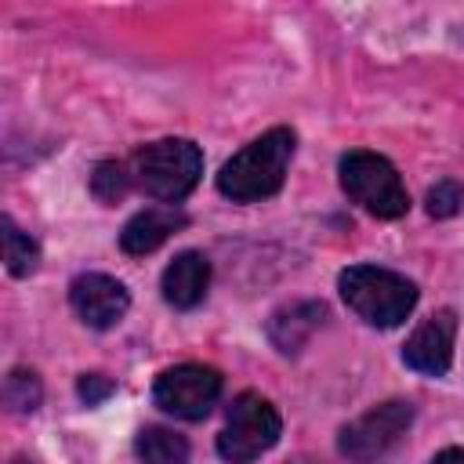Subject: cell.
<instances>
[{
	"label": "cell",
	"mask_w": 464,
	"mask_h": 464,
	"mask_svg": "<svg viewBox=\"0 0 464 464\" xmlns=\"http://www.w3.org/2000/svg\"><path fill=\"white\" fill-rule=\"evenodd\" d=\"M410 424H413V402L388 399L366 410L362 417H355L352 424H344L337 435V450L352 464H377L410 431Z\"/></svg>",
	"instance_id": "6"
},
{
	"label": "cell",
	"mask_w": 464,
	"mask_h": 464,
	"mask_svg": "<svg viewBox=\"0 0 464 464\" xmlns=\"http://www.w3.org/2000/svg\"><path fill=\"white\" fill-rule=\"evenodd\" d=\"M207 286H210V261L199 250H181L163 268V279H160L163 301L174 304V308H181V312L196 308L207 297Z\"/></svg>",
	"instance_id": "10"
},
{
	"label": "cell",
	"mask_w": 464,
	"mask_h": 464,
	"mask_svg": "<svg viewBox=\"0 0 464 464\" xmlns=\"http://www.w3.org/2000/svg\"><path fill=\"white\" fill-rule=\"evenodd\" d=\"M453 341H457V312L439 308L431 312L402 344V362L417 373L442 377L453 362Z\"/></svg>",
	"instance_id": "9"
},
{
	"label": "cell",
	"mask_w": 464,
	"mask_h": 464,
	"mask_svg": "<svg viewBox=\"0 0 464 464\" xmlns=\"http://www.w3.org/2000/svg\"><path fill=\"white\" fill-rule=\"evenodd\" d=\"M294 464H323V460H294Z\"/></svg>",
	"instance_id": "20"
},
{
	"label": "cell",
	"mask_w": 464,
	"mask_h": 464,
	"mask_svg": "<svg viewBox=\"0 0 464 464\" xmlns=\"http://www.w3.org/2000/svg\"><path fill=\"white\" fill-rule=\"evenodd\" d=\"M69 304L91 330H109L127 315L130 294L120 279L105 272H83L69 283Z\"/></svg>",
	"instance_id": "8"
},
{
	"label": "cell",
	"mask_w": 464,
	"mask_h": 464,
	"mask_svg": "<svg viewBox=\"0 0 464 464\" xmlns=\"http://www.w3.org/2000/svg\"><path fill=\"white\" fill-rule=\"evenodd\" d=\"M337 290L344 297V304L370 326L392 330L399 326L413 304H417V286L413 279L381 268V265H352L337 276Z\"/></svg>",
	"instance_id": "2"
},
{
	"label": "cell",
	"mask_w": 464,
	"mask_h": 464,
	"mask_svg": "<svg viewBox=\"0 0 464 464\" xmlns=\"http://www.w3.org/2000/svg\"><path fill=\"white\" fill-rule=\"evenodd\" d=\"M460 210H464V185L460 181L446 178V181L428 188V214L431 218H453Z\"/></svg>",
	"instance_id": "17"
},
{
	"label": "cell",
	"mask_w": 464,
	"mask_h": 464,
	"mask_svg": "<svg viewBox=\"0 0 464 464\" xmlns=\"http://www.w3.org/2000/svg\"><path fill=\"white\" fill-rule=\"evenodd\" d=\"M11 464H22V460H11Z\"/></svg>",
	"instance_id": "21"
},
{
	"label": "cell",
	"mask_w": 464,
	"mask_h": 464,
	"mask_svg": "<svg viewBox=\"0 0 464 464\" xmlns=\"http://www.w3.org/2000/svg\"><path fill=\"white\" fill-rule=\"evenodd\" d=\"M44 399V388H40V377L33 370H11L4 377V402L14 410V413H33Z\"/></svg>",
	"instance_id": "15"
},
{
	"label": "cell",
	"mask_w": 464,
	"mask_h": 464,
	"mask_svg": "<svg viewBox=\"0 0 464 464\" xmlns=\"http://www.w3.org/2000/svg\"><path fill=\"white\" fill-rule=\"evenodd\" d=\"M279 431H283L279 410L265 395L243 392L232 399L225 413V428L218 435V457L225 464H250L279 442Z\"/></svg>",
	"instance_id": "5"
},
{
	"label": "cell",
	"mask_w": 464,
	"mask_h": 464,
	"mask_svg": "<svg viewBox=\"0 0 464 464\" xmlns=\"http://www.w3.org/2000/svg\"><path fill=\"white\" fill-rule=\"evenodd\" d=\"M199 174H203V152L188 138H160V141H149L130 160L134 185L145 196L163 199V203L185 199L196 188Z\"/></svg>",
	"instance_id": "3"
},
{
	"label": "cell",
	"mask_w": 464,
	"mask_h": 464,
	"mask_svg": "<svg viewBox=\"0 0 464 464\" xmlns=\"http://www.w3.org/2000/svg\"><path fill=\"white\" fill-rule=\"evenodd\" d=\"M134 453L141 464H188V439L170 431V428L149 424L138 431Z\"/></svg>",
	"instance_id": "13"
},
{
	"label": "cell",
	"mask_w": 464,
	"mask_h": 464,
	"mask_svg": "<svg viewBox=\"0 0 464 464\" xmlns=\"http://www.w3.org/2000/svg\"><path fill=\"white\" fill-rule=\"evenodd\" d=\"M188 225V218L178 210V207H145V210H138L127 225H123V232H120V246H123V254H130V257H145V254H152L156 246H163L178 228H185Z\"/></svg>",
	"instance_id": "11"
},
{
	"label": "cell",
	"mask_w": 464,
	"mask_h": 464,
	"mask_svg": "<svg viewBox=\"0 0 464 464\" xmlns=\"http://www.w3.org/2000/svg\"><path fill=\"white\" fill-rule=\"evenodd\" d=\"M221 395V373L203 362H181L156 377L152 399L163 413L181 420H203Z\"/></svg>",
	"instance_id": "7"
},
{
	"label": "cell",
	"mask_w": 464,
	"mask_h": 464,
	"mask_svg": "<svg viewBox=\"0 0 464 464\" xmlns=\"http://www.w3.org/2000/svg\"><path fill=\"white\" fill-rule=\"evenodd\" d=\"M337 174H341V188L348 192V199L359 203L366 214L381 221H395L410 210V192L399 170L392 167V160H384L381 152L352 149L341 156Z\"/></svg>",
	"instance_id": "4"
},
{
	"label": "cell",
	"mask_w": 464,
	"mask_h": 464,
	"mask_svg": "<svg viewBox=\"0 0 464 464\" xmlns=\"http://www.w3.org/2000/svg\"><path fill=\"white\" fill-rule=\"evenodd\" d=\"M431 464H464V446H450L431 457Z\"/></svg>",
	"instance_id": "19"
},
{
	"label": "cell",
	"mask_w": 464,
	"mask_h": 464,
	"mask_svg": "<svg viewBox=\"0 0 464 464\" xmlns=\"http://www.w3.org/2000/svg\"><path fill=\"white\" fill-rule=\"evenodd\" d=\"M130 181H134V178H130V167H123V163H116V160H105V163H98L94 174H91V192H94L102 203H116V199L127 196Z\"/></svg>",
	"instance_id": "16"
},
{
	"label": "cell",
	"mask_w": 464,
	"mask_h": 464,
	"mask_svg": "<svg viewBox=\"0 0 464 464\" xmlns=\"http://www.w3.org/2000/svg\"><path fill=\"white\" fill-rule=\"evenodd\" d=\"M112 381L109 377H102V373H83L80 381H76V392H80V399L87 402V406H98L102 399H109L112 395Z\"/></svg>",
	"instance_id": "18"
},
{
	"label": "cell",
	"mask_w": 464,
	"mask_h": 464,
	"mask_svg": "<svg viewBox=\"0 0 464 464\" xmlns=\"http://www.w3.org/2000/svg\"><path fill=\"white\" fill-rule=\"evenodd\" d=\"M4 261H7V272L11 276H29L40 261V250L33 243L29 232H22L11 218H4Z\"/></svg>",
	"instance_id": "14"
},
{
	"label": "cell",
	"mask_w": 464,
	"mask_h": 464,
	"mask_svg": "<svg viewBox=\"0 0 464 464\" xmlns=\"http://www.w3.org/2000/svg\"><path fill=\"white\" fill-rule=\"evenodd\" d=\"M297 134L290 127H272L250 145H243L218 174V192L232 203H257L283 188L286 167L294 160Z\"/></svg>",
	"instance_id": "1"
},
{
	"label": "cell",
	"mask_w": 464,
	"mask_h": 464,
	"mask_svg": "<svg viewBox=\"0 0 464 464\" xmlns=\"http://www.w3.org/2000/svg\"><path fill=\"white\" fill-rule=\"evenodd\" d=\"M323 315H326L323 304H315V301H297V304H290V308H283V312L272 315L268 337L276 341L279 352L290 355V352H297V348L304 344V337L323 323Z\"/></svg>",
	"instance_id": "12"
}]
</instances>
